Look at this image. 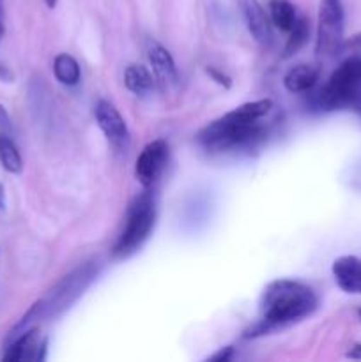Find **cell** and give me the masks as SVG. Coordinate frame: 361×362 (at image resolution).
<instances>
[{
    "instance_id": "83f0119b",
    "label": "cell",
    "mask_w": 361,
    "mask_h": 362,
    "mask_svg": "<svg viewBox=\"0 0 361 362\" xmlns=\"http://www.w3.org/2000/svg\"><path fill=\"white\" fill-rule=\"evenodd\" d=\"M357 317H360V320H361V308H360V310H357Z\"/></svg>"
},
{
    "instance_id": "ffe728a7",
    "label": "cell",
    "mask_w": 361,
    "mask_h": 362,
    "mask_svg": "<svg viewBox=\"0 0 361 362\" xmlns=\"http://www.w3.org/2000/svg\"><path fill=\"white\" fill-rule=\"evenodd\" d=\"M0 131H2L4 134L13 131V122H11L9 112H7V108L2 105V103H0Z\"/></svg>"
},
{
    "instance_id": "8992f818",
    "label": "cell",
    "mask_w": 361,
    "mask_h": 362,
    "mask_svg": "<svg viewBox=\"0 0 361 362\" xmlns=\"http://www.w3.org/2000/svg\"><path fill=\"white\" fill-rule=\"evenodd\" d=\"M343 25H345V11L342 0H321L317 21V42L315 52L319 57L338 55L343 45Z\"/></svg>"
},
{
    "instance_id": "d4e9b609",
    "label": "cell",
    "mask_w": 361,
    "mask_h": 362,
    "mask_svg": "<svg viewBox=\"0 0 361 362\" xmlns=\"http://www.w3.org/2000/svg\"><path fill=\"white\" fill-rule=\"evenodd\" d=\"M4 37V6H0V41Z\"/></svg>"
},
{
    "instance_id": "ba28073f",
    "label": "cell",
    "mask_w": 361,
    "mask_h": 362,
    "mask_svg": "<svg viewBox=\"0 0 361 362\" xmlns=\"http://www.w3.org/2000/svg\"><path fill=\"white\" fill-rule=\"evenodd\" d=\"M96 122H98L99 129L106 136V140L113 145L115 148H126L130 145V131H127L126 120L120 115L119 110L112 105V103L98 101L94 108Z\"/></svg>"
},
{
    "instance_id": "30bf717a",
    "label": "cell",
    "mask_w": 361,
    "mask_h": 362,
    "mask_svg": "<svg viewBox=\"0 0 361 362\" xmlns=\"http://www.w3.org/2000/svg\"><path fill=\"white\" fill-rule=\"evenodd\" d=\"M145 52H147V59L151 62L152 71H154L156 80L165 88L176 87L177 81H179V73H177L176 60L170 55L168 49L154 39H149L147 45H145Z\"/></svg>"
},
{
    "instance_id": "9a60e30c",
    "label": "cell",
    "mask_w": 361,
    "mask_h": 362,
    "mask_svg": "<svg viewBox=\"0 0 361 362\" xmlns=\"http://www.w3.org/2000/svg\"><path fill=\"white\" fill-rule=\"evenodd\" d=\"M269 18L282 32H289L297 20V11L290 0H269Z\"/></svg>"
},
{
    "instance_id": "3957f363",
    "label": "cell",
    "mask_w": 361,
    "mask_h": 362,
    "mask_svg": "<svg viewBox=\"0 0 361 362\" xmlns=\"http://www.w3.org/2000/svg\"><path fill=\"white\" fill-rule=\"evenodd\" d=\"M361 98V62L354 59H342L333 71L328 83L319 90L317 105L322 110L353 108Z\"/></svg>"
},
{
    "instance_id": "277c9868",
    "label": "cell",
    "mask_w": 361,
    "mask_h": 362,
    "mask_svg": "<svg viewBox=\"0 0 361 362\" xmlns=\"http://www.w3.org/2000/svg\"><path fill=\"white\" fill-rule=\"evenodd\" d=\"M154 200H152V194L145 191L131 202L130 209H127L126 226L113 246V255L117 258H126L133 255L147 240L149 233L154 226Z\"/></svg>"
},
{
    "instance_id": "4316f807",
    "label": "cell",
    "mask_w": 361,
    "mask_h": 362,
    "mask_svg": "<svg viewBox=\"0 0 361 362\" xmlns=\"http://www.w3.org/2000/svg\"><path fill=\"white\" fill-rule=\"evenodd\" d=\"M45 2H46V6L50 7V9H53V7L57 6V0H45Z\"/></svg>"
},
{
    "instance_id": "5bb4252c",
    "label": "cell",
    "mask_w": 361,
    "mask_h": 362,
    "mask_svg": "<svg viewBox=\"0 0 361 362\" xmlns=\"http://www.w3.org/2000/svg\"><path fill=\"white\" fill-rule=\"evenodd\" d=\"M124 83L127 90H131L137 95H145L154 88V78L151 71L140 64H130L124 71Z\"/></svg>"
},
{
    "instance_id": "484cf974",
    "label": "cell",
    "mask_w": 361,
    "mask_h": 362,
    "mask_svg": "<svg viewBox=\"0 0 361 362\" xmlns=\"http://www.w3.org/2000/svg\"><path fill=\"white\" fill-rule=\"evenodd\" d=\"M353 108H354V112H356V113H357V115H360V117H361V98H360V99H357V101H356V103H354V105H353Z\"/></svg>"
},
{
    "instance_id": "4fadbf2b",
    "label": "cell",
    "mask_w": 361,
    "mask_h": 362,
    "mask_svg": "<svg viewBox=\"0 0 361 362\" xmlns=\"http://www.w3.org/2000/svg\"><path fill=\"white\" fill-rule=\"evenodd\" d=\"M319 80V69L311 64H297V66L290 67L289 73L283 78V85L292 94H301V92H308L315 87Z\"/></svg>"
},
{
    "instance_id": "44dd1931",
    "label": "cell",
    "mask_w": 361,
    "mask_h": 362,
    "mask_svg": "<svg viewBox=\"0 0 361 362\" xmlns=\"http://www.w3.org/2000/svg\"><path fill=\"white\" fill-rule=\"evenodd\" d=\"M205 71H207V74L212 78V80L216 81V83L223 85V87H225V88L230 87V78L227 76V74H223L222 71H218V69H216V67H207V69H205Z\"/></svg>"
},
{
    "instance_id": "8fae6325",
    "label": "cell",
    "mask_w": 361,
    "mask_h": 362,
    "mask_svg": "<svg viewBox=\"0 0 361 362\" xmlns=\"http://www.w3.org/2000/svg\"><path fill=\"white\" fill-rule=\"evenodd\" d=\"M243 13L251 37L264 48L273 45V21L258 0H243Z\"/></svg>"
},
{
    "instance_id": "ac0fdd59",
    "label": "cell",
    "mask_w": 361,
    "mask_h": 362,
    "mask_svg": "<svg viewBox=\"0 0 361 362\" xmlns=\"http://www.w3.org/2000/svg\"><path fill=\"white\" fill-rule=\"evenodd\" d=\"M287 34H289V39H287L285 55H292L306 42L308 35H310V23H308L304 16H297L296 23H294V27Z\"/></svg>"
},
{
    "instance_id": "cb8c5ba5",
    "label": "cell",
    "mask_w": 361,
    "mask_h": 362,
    "mask_svg": "<svg viewBox=\"0 0 361 362\" xmlns=\"http://www.w3.org/2000/svg\"><path fill=\"white\" fill-rule=\"evenodd\" d=\"M4 209H6V189L0 184V211H4Z\"/></svg>"
},
{
    "instance_id": "f1b7e54d",
    "label": "cell",
    "mask_w": 361,
    "mask_h": 362,
    "mask_svg": "<svg viewBox=\"0 0 361 362\" xmlns=\"http://www.w3.org/2000/svg\"><path fill=\"white\" fill-rule=\"evenodd\" d=\"M0 6H2V0H0Z\"/></svg>"
},
{
    "instance_id": "2e32d148",
    "label": "cell",
    "mask_w": 361,
    "mask_h": 362,
    "mask_svg": "<svg viewBox=\"0 0 361 362\" xmlns=\"http://www.w3.org/2000/svg\"><path fill=\"white\" fill-rule=\"evenodd\" d=\"M53 73H55L57 80L62 85H67V87L76 85L81 78L80 66H78L76 59L71 57L69 53H60V55L55 57V60H53Z\"/></svg>"
},
{
    "instance_id": "d6986e66",
    "label": "cell",
    "mask_w": 361,
    "mask_h": 362,
    "mask_svg": "<svg viewBox=\"0 0 361 362\" xmlns=\"http://www.w3.org/2000/svg\"><path fill=\"white\" fill-rule=\"evenodd\" d=\"M338 55H342V59H354L361 62V34L354 35L349 41H343Z\"/></svg>"
},
{
    "instance_id": "5b68a950",
    "label": "cell",
    "mask_w": 361,
    "mask_h": 362,
    "mask_svg": "<svg viewBox=\"0 0 361 362\" xmlns=\"http://www.w3.org/2000/svg\"><path fill=\"white\" fill-rule=\"evenodd\" d=\"M98 262H85L84 265L64 276L62 281L57 283L50 290L48 296L39 299L42 308V318L59 317L62 311L71 308V304L76 303L78 297L94 281V278L98 276Z\"/></svg>"
},
{
    "instance_id": "7a4b0ae2",
    "label": "cell",
    "mask_w": 361,
    "mask_h": 362,
    "mask_svg": "<svg viewBox=\"0 0 361 362\" xmlns=\"http://www.w3.org/2000/svg\"><path fill=\"white\" fill-rule=\"evenodd\" d=\"M273 108L271 99H258L253 103H244L239 108L232 110L227 115L205 126L198 133V141L207 151L222 152L229 148L246 147L258 141L264 134L258 126V119L268 115Z\"/></svg>"
},
{
    "instance_id": "603a6c76",
    "label": "cell",
    "mask_w": 361,
    "mask_h": 362,
    "mask_svg": "<svg viewBox=\"0 0 361 362\" xmlns=\"http://www.w3.org/2000/svg\"><path fill=\"white\" fill-rule=\"evenodd\" d=\"M347 357H350V359H361V345H354L349 350V354H347Z\"/></svg>"
},
{
    "instance_id": "52a82bcc",
    "label": "cell",
    "mask_w": 361,
    "mask_h": 362,
    "mask_svg": "<svg viewBox=\"0 0 361 362\" xmlns=\"http://www.w3.org/2000/svg\"><path fill=\"white\" fill-rule=\"evenodd\" d=\"M168 158V145L165 140H152L142 148L134 165V175L144 187L152 186L165 168Z\"/></svg>"
},
{
    "instance_id": "7c38bea8",
    "label": "cell",
    "mask_w": 361,
    "mask_h": 362,
    "mask_svg": "<svg viewBox=\"0 0 361 362\" xmlns=\"http://www.w3.org/2000/svg\"><path fill=\"white\" fill-rule=\"evenodd\" d=\"M333 276L345 293H361V258L345 255L333 262Z\"/></svg>"
},
{
    "instance_id": "6da1fadb",
    "label": "cell",
    "mask_w": 361,
    "mask_h": 362,
    "mask_svg": "<svg viewBox=\"0 0 361 362\" xmlns=\"http://www.w3.org/2000/svg\"><path fill=\"white\" fill-rule=\"evenodd\" d=\"M319 299L308 285L292 279L269 283L262 293L260 320L250 327L244 338H258L303 320L317 310Z\"/></svg>"
},
{
    "instance_id": "7402d4cb",
    "label": "cell",
    "mask_w": 361,
    "mask_h": 362,
    "mask_svg": "<svg viewBox=\"0 0 361 362\" xmlns=\"http://www.w3.org/2000/svg\"><path fill=\"white\" fill-rule=\"evenodd\" d=\"M234 357V349L232 346H225V349H219L214 356L209 357L207 361L211 362H229Z\"/></svg>"
},
{
    "instance_id": "9c48e42d",
    "label": "cell",
    "mask_w": 361,
    "mask_h": 362,
    "mask_svg": "<svg viewBox=\"0 0 361 362\" xmlns=\"http://www.w3.org/2000/svg\"><path fill=\"white\" fill-rule=\"evenodd\" d=\"M46 345L48 343L38 341V327H32L14 338L6 345L2 361L20 362V361H42L45 359Z\"/></svg>"
},
{
    "instance_id": "e0dca14e",
    "label": "cell",
    "mask_w": 361,
    "mask_h": 362,
    "mask_svg": "<svg viewBox=\"0 0 361 362\" xmlns=\"http://www.w3.org/2000/svg\"><path fill=\"white\" fill-rule=\"evenodd\" d=\"M0 163L6 172L14 173V175L23 172V159H21L20 151L7 134H0Z\"/></svg>"
}]
</instances>
